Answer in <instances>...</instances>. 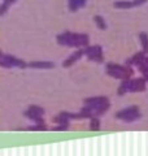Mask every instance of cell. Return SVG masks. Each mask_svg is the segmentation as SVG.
<instances>
[{
    "mask_svg": "<svg viewBox=\"0 0 148 156\" xmlns=\"http://www.w3.org/2000/svg\"><path fill=\"white\" fill-rule=\"evenodd\" d=\"M148 2V0H132V4H134V8L135 7H142Z\"/></svg>",
    "mask_w": 148,
    "mask_h": 156,
    "instance_id": "15",
    "label": "cell"
},
{
    "mask_svg": "<svg viewBox=\"0 0 148 156\" xmlns=\"http://www.w3.org/2000/svg\"><path fill=\"white\" fill-rule=\"evenodd\" d=\"M108 101V98L107 96H97V98H91V99H87L86 100V104L87 105H91V107H97L103 103H107Z\"/></svg>",
    "mask_w": 148,
    "mask_h": 156,
    "instance_id": "6",
    "label": "cell"
},
{
    "mask_svg": "<svg viewBox=\"0 0 148 156\" xmlns=\"http://www.w3.org/2000/svg\"><path fill=\"white\" fill-rule=\"evenodd\" d=\"M95 22H96V25L99 29H101V30H105L107 29V22H105V20L101 16H95Z\"/></svg>",
    "mask_w": 148,
    "mask_h": 156,
    "instance_id": "11",
    "label": "cell"
},
{
    "mask_svg": "<svg viewBox=\"0 0 148 156\" xmlns=\"http://www.w3.org/2000/svg\"><path fill=\"white\" fill-rule=\"evenodd\" d=\"M107 74L112 77V78H116V80H123V78H126L125 74H123L122 72H120L118 69H116V68H109V69H107Z\"/></svg>",
    "mask_w": 148,
    "mask_h": 156,
    "instance_id": "8",
    "label": "cell"
},
{
    "mask_svg": "<svg viewBox=\"0 0 148 156\" xmlns=\"http://www.w3.org/2000/svg\"><path fill=\"white\" fill-rule=\"evenodd\" d=\"M86 53L88 55L90 60H93L96 62H103L104 61V56H103V48L100 46H93L86 50Z\"/></svg>",
    "mask_w": 148,
    "mask_h": 156,
    "instance_id": "2",
    "label": "cell"
},
{
    "mask_svg": "<svg viewBox=\"0 0 148 156\" xmlns=\"http://www.w3.org/2000/svg\"><path fill=\"white\" fill-rule=\"evenodd\" d=\"M90 129L91 130H99L100 129V121L97 119H92L90 121Z\"/></svg>",
    "mask_w": 148,
    "mask_h": 156,
    "instance_id": "14",
    "label": "cell"
},
{
    "mask_svg": "<svg viewBox=\"0 0 148 156\" xmlns=\"http://www.w3.org/2000/svg\"><path fill=\"white\" fill-rule=\"evenodd\" d=\"M138 68H139V72L143 74V77L147 80V82H148V65L146 64V61H143V62H140L139 65H138Z\"/></svg>",
    "mask_w": 148,
    "mask_h": 156,
    "instance_id": "12",
    "label": "cell"
},
{
    "mask_svg": "<svg viewBox=\"0 0 148 156\" xmlns=\"http://www.w3.org/2000/svg\"><path fill=\"white\" fill-rule=\"evenodd\" d=\"M81 56H82V51H78V52H76V53H74V55H73L72 57H69L68 60L65 61V66H68V65L73 64V62L76 61V60H78V58H79Z\"/></svg>",
    "mask_w": 148,
    "mask_h": 156,
    "instance_id": "13",
    "label": "cell"
},
{
    "mask_svg": "<svg viewBox=\"0 0 148 156\" xmlns=\"http://www.w3.org/2000/svg\"><path fill=\"white\" fill-rule=\"evenodd\" d=\"M147 89V80L144 77L139 78H130L129 83V92H143Z\"/></svg>",
    "mask_w": 148,
    "mask_h": 156,
    "instance_id": "1",
    "label": "cell"
},
{
    "mask_svg": "<svg viewBox=\"0 0 148 156\" xmlns=\"http://www.w3.org/2000/svg\"><path fill=\"white\" fill-rule=\"evenodd\" d=\"M129 83H130V78H123V80H121V83L117 90L118 96H123L126 92H129Z\"/></svg>",
    "mask_w": 148,
    "mask_h": 156,
    "instance_id": "5",
    "label": "cell"
},
{
    "mask_svg": "<svg viewBox=\"0 0 148 156\" xmlns=\"http://www.w3.org/2000/svg\"><path fill=\"white\" fill-rule=\"evenodd\" d=\"M113 7L117 9H131L134 8V4L130 0H118V2H115Z\"/></svg>",
    "mask_w": 148,
    "mask_h": 156,
    "instance_id": "7",
    "label": "cell"
},
{
    "mask_svg": "<svg viewBox=\"0 0 148 156\" xmlns=\"http://www.w3.org/2000/svg\"><path fill=\"white\" fill-rule=\"evenodd\" d=\"M139 41L142 44V51H144L148 55V34L146 31L139 33Z\"/></svg>",
    "mask_w": 148,
    "mask_h": 156,
    "instance_id": "9",
    "label": "cell"
},
{
    "mask_svg": "<svg viewBox=\"0 0 148 156\" xmlns=\"http://www.w3.org/2000/svg\"><path fill=\"white\" fill-rule=\"evenodd\" d=\"M146 55H147V53H146L144 51H139V52H136L134 56H131V57L127 58L125 64H126V65H129V66H134V65L138 66V65L140 64V62L144 61Z\"/></svg>",
    "mask_w": 148,
    "mask_h": 156,
    "instance_id": "3",
    "label": "cell"
},
{
    "mask_svg": "<svg viewBox=\"0 0 148 156\" xmlns=\"http://www.w3.org/2000/svg\"><path fill=\"white\" fill-rule=\"evenodd\" d=\"M142 117V115H140V112H135V113H132L131 116H127V117H125L122 121L123 122H126V124H131V122H135V121H138Z\"/></svg>",
    "mask_w": 148,
    "mask_h": 156,
    "instance_id": "10",
    "label": "cell"
},
{
    "mask_svg": "<svg viewBox=\"0 0 148 156\" xmlns=\"http://www.w3.org/2000/svg\"><path fill=\"white\" fill-rule=\"evenodd\" d=\"M135 112H139V107L138 105H130V107H126V108H123L121 111H118L116 113V119L117 120H123L125 117L127 116H131L132 113H135Z\"/></svg>",
    "mask_w": 148,
    "mask_h": 156,
    "instance_id": "4",
    "label": "cell"
}]
</instances>
